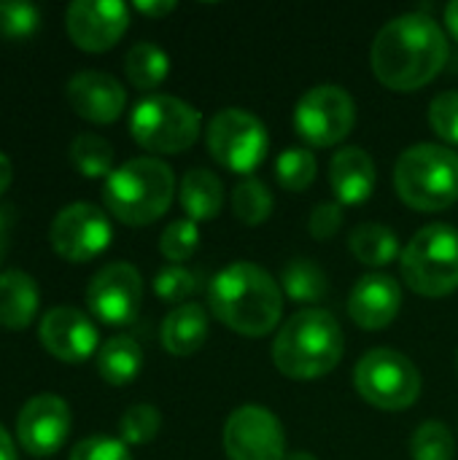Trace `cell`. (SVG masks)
Returning <instances> with one entry per match:
<instances>
[{"label":"cell","instance_id":"5bb4252c","mask_svg":"<svg viewBox=\"0 0 458 460\" xmlns=\"http://www.w3.org/2000/svg\"><path fill=\"white\" fill-rule=\"evenodd\" d=\"M130 24V8L119 0H73L65 13L70 40L92 54L113 49Z\"/></svg>","mask_w":458,"mask_h":460},{"label":"cell","instance_id":"d6986e66","mask_svg":"<svg viewBox=\"0 0 458 460\" xmlns=\"http://www.w3.org/2000/svg\"><path fill=\"white\" fill-rule=\"evenodd\" d=\"M329 181L343 205H362L375 189V162L359 146L340 148L329 164Z\"/></svg>","mask_w":458,"mask_h":460},{"label":"cell","instance_id":"836d02e7","mask_svg":"<svg viewBox=\"0 0 458 460\" xmlns=\"http://www.w3.org/2000/svg\"><path fill=\"white\" fill-rule=\"evenodd\" d=\"M197 288H200L197 275L189 272V270L181 267V264H170V267L159 270L157 278H154V291H157V296H159L162 302H173V305H175V302H184V299H189Z\"/></svg>","mask_w":458,"mask_h":460},{"label":"cell","instance_id":"3957f363","mask_svg":"<svg viewBox=\"0 0 458 460\" xmlns=\"http://www.w3.org/2000/svg\"><path fill=\"white\" fill-rule=\"evenodd\" d=\"M346 350L337 318L327 310L308 307L292 315L275 337L273 361L292 380H316L329 375Z\"/></svg>","mask_w":458,"mask_h":460},{"label":"cell","instance_id":"cb8c5ba5","mask_svg":"<svg viewBox=\"0 0 458 460\" xmlns=\"http://www.w3.org/2000/svg\"><path fill=\"white\" fill-rule=\"evenodd\" d=\"M124 73L130 84L140 92L157 89L170 73V57L157 43H135L124 57Z\"/></svg>","mask_w":458,"mask_h":460},{"label":"cell","instance_id":"d590c367","mask_svg":"<svg viewBox=\"0 0 458 460\" xmlns=\"http://www.w3.org/2000/svg\"><path fill=\"white\" fill-rule=\"evenodd\" d=\"M70 460H132V456L121 439L94 434V437L81 439L70 450Z\"/></svg>","mask_w":458,"mask_h":460},{"label":"cell","instance_id":"277c9868","mask_svg":"<svg viewBox=\"0 0 458 460\" xmlns=\"http://www.w3.org/2000/svg\"><path fill=\"white\" fill-rule=\"evenodd\" d=\"M175 194L173 170L154 159L138 156L116 167L103 186V202L127 226L154 224L167 213Z\"/></svg>","mask_w":458,"mask_h":460},{"label":"cell","instance_id":"4316f807","mask_svg":"<svg viewBox=\"0 0 458 460\" xmlns=\"http://www.w3.org/2000/svg\"><path fill=\"white\" fill-rule=\"evenodd\" d=\"M70 162L84 178H108L113 172V146L94 135L81 132L70 140Z\"/></svg>","mask_w":458,"mask_h":460},{"label":"cell","instance_id":"ab89813d","mask_svg":"<svg viewBox=\"0 0 458 460\" xmlns=\"http://www.w3.org/2000/svg\"><path fill=\"white\" fill-rule=\"evenodd\" d=\"M0 460H16L13 439H11V434L3 426H0Z\"/></svg>","mask_w":458,"mask_h":460},{"label":"cell","instance_id":"7a4b0ae2","mask_svg":"<svg viewBox=\"0 0 458 460\" xmlns=\"http://www.w3.org/2000/svg\"><path fill=\"white\" fill-rule=\"evenodd\" d=\"M208 302L213 315L243 337L270 334L283 313V291L278 280L251 261L224 267L211 280Z\"/></svg>","mask_w":458,"mask_h":460},{"label":"cell","instance_id":"e0dca14e","mask_svg":"<svg viewBox=\"0 0 458 460\" xmlns=\"http://www.w3.org/2000/svg\"><path fill=\"white\" fill-rule=\"evenodd\" d=\"M65 94H67L70 108L92 124L116 121L127 105L124 86L111 73H103V70H81L70 75Z\"/></svg>","mask_w":458,"mask_h":460},{"label":"cell","instance_id":"4dcf8cb0","mask_svg":"<svg viewBox=\"0 0 458 460\" xmlns=\"http://www.w3.org/2000/svg\"><path fill=\"white\" fill-rule=\"evenodd\" d=\"M40 27V8L22 0H0V35L8 40H27Z\"/></svg>","mask_w":458,"mask_h":460},{"label":"cell","instance_id":"8fae6325","mask_svg":"<svg viewBox=\"0 0 458 460\" xmlns=\"http://www.w3.org/2000/svg\"><path fill=\"white\" fill-rule=\"evenodd\" d=\"M111 240L113 229L108 216L89 202H73L62 208L49 226V243L54 253L73 264L92 261L111 245Z\"/></svg>","mask_w":458,"mask_h":460},{"label":"cell","instance_id":"8992f818","mask_svg":"<svg viewBox=\"0 0 458 460\" xmlns=\"http://www.w3.org/2000/svg\"><path fill=\"white\" fill-rule=\"evenodd\" d=\"M405 283L421 296H448L458 288V229L424 226L400 256Z\"/></svg>","mask_w":458,"mask_h":460},{"label":"cell","instance_id":"f35d334b","mask_svg":"<svg viewBox=\"0 0 458 460\" xmlns=\"http://www.w3.org/2000/svg\"><path fill=\"white\" fill-rule=\"evenodd\" d=\"M11 178H13V167H11V159L0 151V194H5V189L11 186Z\"/></svg>","mask_w":458,"mask_h":460},{"label":"cell","instance_id":"44dd1931","mask_svg":"<svg viewBox=\"0 0 458 460\" xmlns=\"http://www.w3.org/2000/svg\"><path fill=\"white\" fill-rule=\"evenodd\" d=\"M208 340V315L200 305H178L162 323V345L170 356H192Z\"/></svg>","mask_w":458,"mask_h":460},{"label":"cell","instance_id":"60d3db41","mask_svg":"<svg viewBox=\"0 0 458 460\" xmlns=\"http://www.w3.org/2000/svg\"><path fill=\"white\" fill-rule=\"evenodd\" d=\"M445 24L451 30V35L458 40V0H454L448 8H445Z\"/></svg>","mask_w":458,"mask_h":460},{"label":"cell","instance_id":"7bdbcfd3","mask_svg":"<svg viewBox=\"0 0 458 460\" xmlns=\"http://www.w3.org/2000/svg\"><path fill=\"white\" fill-rule=\"evenodd\" d=\"M283 460H319V458H313L310 453H286V458Z\"/></svg>","mask_w":458,"mask_h":460},{"label":"cell","instance_id":"ffe728a7","mask_svg":"<svg viewBox=\"0 0 458 460\" xmlns=\"http://www.w3.org/2000/svg\"><path fill=\"white\" fill-rule=\"evenodd\" d=\"M40 305V288L35 278L22 270L0 272V326L22 332L35 321Z\"/></svg>","mask_w":458,"mask_h":460},{"label":"cell","instance_id":"7c38bea8","mask_svg":"<svg viewBox=\"0 0 458 460\" xmlns=\"http://www.w3.org/2000/svg\"><path fill=\"white\" fill-rule=\"evenodd\" d=\"M143 302L140 272L127 261H111L94 272L86 286L89 313L105 326H127L138 318Z\"/></svg>","mask_w":458,"mask_h":460},{"label":"cell","instance_id":"4fadbf2b","mask_svg":"<svg viewBox=\"0 0 458 460\" xmlns=\"http://www.w3.org/2000/svg\"><path fill=\"white\" fill-rule=\"evenodd\" d=\"M224 450L229 460H283V426L267 407L246 404L224 426Z\"/></svg>","mask_w":458,"mask_h":460},{"label":"cell","instance_id":"5b68a950","mask_svg":"<svg viewBox=\"0 0 458 460\" xmlns=\"http://www.w3.org/2000/svg\"><path fill=\"white\" fill-rule=\"evenodd\" d=\"M394 183L413 210H445L458 199V154L445 146L418 143L397 159Z\"/></svg>","mask_w":458,"mask_h":460},{"label":"cell","instance_id":"6da1fadb","mask_svg":"<svg viewBox=\"0 0 458 460\" xmlns=\"http://www.w3.org/2000/svg\"><path fill=\"white\" fill-rule=\"evenodd\" d=\"M448 38L427 13L391 19L373 43V73L394 92H416L435 81L448 62Z\"/></svg>","mask_w":458,"mask_h":460},{"label":"cell","instance_id":"74e56055","mask_svg":"<svg viewBox=\"0 0 458 460\" xmlns=\"http://www.w3.org/2000/svg\"><path fill=\"white\" fill-rule=\"evenodd\" d=\"M135 8H138L140 13H146V16H154V19H157V16H167L170 11H175V3H173V0H159V3H157V0H154V3H148V0H138V3H135Z\"/></svg>","mask_w":458,"mask_h":460},{"label":"cell","instance_id":"ba28073f","mask_svg":"<svg viewBox=\"0 0 458 460\" xmlns=\"http://www.w3.org/2000/svg\"><path fill=\"white\" fill-rule=\"evenodd\" d=\"M354 383L367 404L386 412H402L421 396V375L416 364L391 348H375L364 353L356 364Z\"/></svg>","mask_w":458,"mask_h":460},{"label":"cell","instance_id":"d6a6232c","mask_svg":"<svg viewBox=\"0 0 458 460\" xmlns=\"http://www.w3.org/2000/svg\"><path fill=\"white\" fill-rule=\"evenodd\" d=\"M162 429V415L151 404L130 407L119 420V434L124 445H148Z\"/></svg>","mask_w":458,"mask_h":460},{"label":"cell","instance_id":"b9f144b4","mask_svg":"<svg viewBox=\"0 0 458 460\" xmlns=\"http://www.w3.org/2000/svg\"><path fill=\"white\" fill-rule=\"evenodd\" d=\"M5 248H8V224H5V218L0 216V261H3Z\"/></svg>","mask_w":458,"mask_h":460},{"label":"cell","instance_id":"ee69618b","mask_svg":"<svg viewBox=\"0 0 458 460\" xmlns=\"http://www.w3.org/2000/svg\"><path fill=\"white\" fill-rule=\"evenodd\" d=\"M456 369H458V358H456Z\"/></svg>","mask_w":458,"mask_h":460},{"label":"cell","instance_id":"e575fe53","mask_svg":"<svg viewBox=\"0 0 458 460\" xmlns=\"http://www.w3.org/2000/svg\"><path fill=\"white\" fill-rule=\"evenodd\" d=\"M429 124L445 143L458 146V92H443L432 100Z\"/></svg>","mask_w":458,"mask_h":460},{"label":"cell","instance_id":"9c48e42d","mask_svg":"<svg viewBox=\"0 0 458 460\" xmlns=\"http://www.w3.org/2000/svg\"><path fill=\"white\" fill-rule=\"evenodd\" d=\"M205 140L211 156L229 172L248 175L262 164L267 154L265 124L243 108H227L216 113L208 124Z\"/></svg>","mask_w":458,"mask_h":460},{"label":"cell","instance_id":"8d00e7d4","mask_svg":"<svg viewBox=\"0 0 458 460\" xmlns=\"http://www.w3.org/2000/svg\"><path fill=\"white\" fill-rule=\"evenodd\" d=\"M340 226H343V210H340V205H335V202H321V205L310 213V221H308V229H310V234H313L319 243L332 240V237L340 232Z\"/></svg>","mask_w":458,"mask_h":460},{"label":"cell","instance_id":"f546056e","mask_svg":"<svg viewBox=\"0 0 458 460\" xmlns=\"http://www.w3.org/2000/svg\"><path fill=\"white\" fill-rule=\"evenodd\" d=\"M316 172H319V162L316 156L308 151V148H286L278 162H275V175H278V183L286 189V191H305L313 181H316Z\"/></svg>","mask_w":458,"mask_h":460},{"label":"cell","instance_id":"f1b7e54d","mask_svg":"<svg viewBox=\"0 0 458 460\" xmlns=\"http://www.w3.org/2000/svg\"><path fill=\"white\" fill-rule=\"evenodd\" d=\"M410 456L413 460H454L456 442H454L451 429L440 420L421 423L410 439Z\"/></svg>","mask_w":458,"mask_h":460},{"label":"cell","instance_id":"52a82bcc","mask_svg":"<svg viewBox=\"0 0 458 460\" xmlns=\"http://www.w3.org/2000/svg\"><path fill=\"white\" fill-rule=\"evenodd\" d=\"M202 129L200 113L170 94H151L132 108L130 135L135 143L154 154H184L189 151Z\"/></svg>","mask_w":458,"mask_h":460},{"label":"cell","instance_id":"2e32d148","mask_svg":"<svg viewBox=\"0 0 458 460\" xmlns=\"http://www.w3.org/2000/svg\"><path fill=\"white\" fill-rule=\"evenodd\" d=\"M40 345L46 353L65 364H81L97 350V329L89 315L76 307H51L38 326Z\"/></svg>","mask_w":458,"mask_h":460},{"label":"cell","instance_id":"7402d4cb","mask_svg":"<svg viewBox=\"0 0 458 460\" xmlns=\"http://www.w3.org/2000/svg\"><path fill=\"white\" fill-rule=\"evenodd\" d=\"M181 205L186 210V216L197 224V221H211L219 216L221 205H224V186L219 181V175H213L211 170H189L181 181Z\"/></svg>","mask_w":458,"mask_h":460},{"label":"cell","instance_id":"ac0fdd59","mask_svg":"<svg viewBox=\"0 0 458 460\" xmlns=\"http://www.w3.org/2000/svg\"><path fill=\"white\" fill-rule=\"evenodd\" d=\"M402 307L400 283L389 275H364L348 299V315L359 329L381 332L386 329Z\"/></svg>","mask_w":458,"mask_h":460},{"label":"cell","instance_id":"30bf717a","mask_svg":"<svg viewBox=\"0 0 458 460\" xmlns=\"http://www.w3.org/2000/svg\"><path fill=\"white\" fill-rule=\"evenodd\" d=\"M356 121V105L354 97L335 86L321 84L302 94L294 111V127L300 137H305L310 146H337L348 137Z\"/></svg>","mask_w":458,"mask_h":460},{"label":"cell","instance_id":"d4e9b609","mask_svg":"<svg viewBox=\"0 0 458 460\" xmlns=\"http://www.w3.org/2000/svg\"><path fill=\"white\" fill-rule=\"evenodd\" d=\"M351 253L370 267H386L400 256V240L389 226L381 224H362L348 237Z\"/></svg>","mask_w":458,"mask_h":460},{"label":"cell","instance_id":"484cf974","mask_svg":"<svg viewBox=\"0 0 458 460\" xmlns=\"http://www.w3.org/2000/svg\"><path fill=\"white\" fill-rule=\"evenodd\" d=\"M281 280H283V291L297 305H316V302H321L329 294L327 275L310 259H300V256L292 259L283 267Z\"/></svg>","mask_w":458,"mask_h":460},{"label":"cell","instance_id":"603a6c76","mask_svg":"<svg viewBox=\"0 0 458 460\" xmlns=\"http://www.w3.org/2000/svg\"><path fill=\"white\" fill-rule=\"evenodd\" d=\"M143 367V350L132 337H111L97 350V372L108 385H127Z\"/></svg>","mask_w":458,"mask_h":460},{"label":"cell","instance_id":"83f0119b","mask_svg":"<svg viewBox=\"0 0 458 460\" xmlns=\"http://www.w3.org/2000/svg\"><path fill=\"white\" fill-rule=\"evenodd\" d=\"M275 199L270 194V189L256 181V178H246L235 186L232 191V213L238 216V221L248 224V226H259L273 216Z\"/></svg>","mask_w":458,"mask_h":460},{"label":"cell","instance_id":"1f68e13d","mask_svg":"<svg viewBox=\"0 0 458 460\" xmlns=\"http://www.w3.org/2000/svg\"><path fill=\"white\" fill-rule=\"evenodd\" d=\"M200 248V229L192 218H178L170 221L167 229L159 237V251L167 261L181 264L186 259H192Z\"/></svg>","mask_w":458,"mask_h":460},{"label":"cell","instance_id":"9a60e30c","mask_svg":"<svg viewBox=\"0 0 458 460\" xmlns=\"http://www.w3.org/2000/svg\"><path fill=\"white\" fill-rule=\"evenodd\" d=\"M70 407L62 396L38 394L32 396L16 418V439L24 453L46 458L54 456L70 434Z\"/></svg>","mask_w":458,"mask_h":460}]
</instances>
